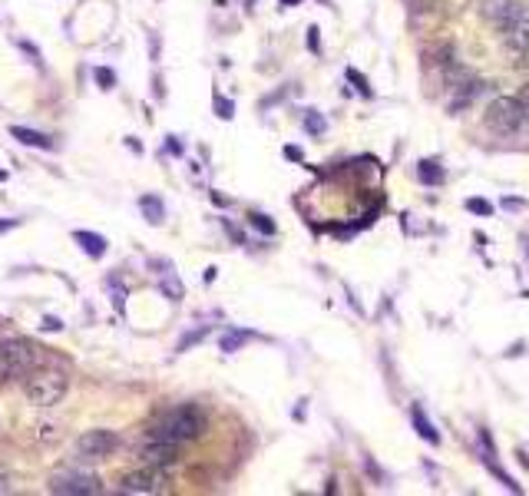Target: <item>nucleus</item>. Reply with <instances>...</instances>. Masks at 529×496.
Listing matches in <instances>:
<instances>
[{"label": "nucleus", "instance_id": "dca6fc26", "mask_svg": "<svg viewBox=\"0 0 529 496\" xmlns=\"http://www.w3.org/2000/svg\"><path fill=\"white\" fill-rule=\"evenodd\" d=\"M139 209H143V215H146V222H149V225H162L166 209H162L159 195H143V199H139Z\"/></svg>", "mask_w": 529, "mask_h": 496}, {"label": "nucleus", "instance_id": "6e6552de", "mask_svg": "<svg viewBox=\"0 0 529 496\" xmlns=\"http://www.w3.org/2000/svg\"><path fill=\"white\" fill-rule=\"evenodd\" d=\"M523 10H526V7H523L519 0H487V3H483V17L490 20V23H496L500 30H506Z\"/></svg>", "mask_w": 529, "mask_h": 496}, {"label": "nucleus", "instance_id": "4be33fe9", "mask_svg": "<svg viewBox=\"0 0 529 496\" xmlns=\"http://www.w3.org/2000/svg\"><path fill=\"white\" fill-rule=\"evenodd\" d=\"M17 47L23 50V53H27V57H30V63H34L37 70H43V57H40V50L34 47V43H30V40H17Z\"/></svg>", "mask_w": 529, "mask_h": 496}, {"label": "nucleus", "instance_id": "a878e982", "mask_svg": "<svg viewBox=\"0 0 529 496\" xmlns=\"http://www.w3.org/2000/svg\"><path fill=\"white\" fill-rule=\"evenodd\" d=\"M347 79H351V83H354V86L360 90V96H371V86H367L364 73H358V70H351V66H347Z\"/></svg>", "mask_w": 529, "mask_h": 496}, {"label": "nucleus", "instance_id": "5701e85b", "mask_svg": "<svg viewBox=\"0 0 529 496\" xmlns=\"http://www.w3.org/2000/svg\"><path fill=\"white\" fill-rule=\"evenodd\" d=\"M206 334H208V327H195V331H189V334L179 341V347H175V351H189L192 344H199L202 338H206Z\"/></svg>", "mask_w": 529, "mask_h": 496}, {"label": "nucleus", "instance_id": "4468645a", "mask_svg": "<svg viewBox=\"0 0 529 496\" xmlns=\"http://www.w3.org/2000/svg\"><path fill=\"white\" fill-rule=\"evenodd\" d=\"M159 291H162L169 301H182V298H186V288H182L179 275H175L172 268H166V271L159 275Z\"/></svg>", "mask_w": 529, "mask_h": 496}, {"label": "nucleus", "instance_id": "7c9ffc66", "mask_svg": "<svg viewBox=\"0 0 529 496\" xmlns=\"http://www.w3.org/2000/svg\"><path fill=\"white\" fill-rule=\"evenodd\" d=\"M20 225V219H0V232H10V229H17Z\"/></svg>", "mask_w": 529, "mask_h": 496}, {"label": "nucleus", "instance_id": "39448f33", "mask_svg": "<svg viewBox=\"0 0 529 496\" xmlns=\"http://www.w3.org/2000/svg\"><path fill=\"white\" fill-rule=\"evenodd\" d=\"M116 447H119V437H116L113 430H86V434L76 437L73 450L79 460H103V457H110Z\"/></svg>", "mask_w": 529, "mask_h": 496}, {"label": "nucleus", "instance_id": "cd10ccee", "mask_svg": "<svg viewBox=\"0 0 529 496\" xmlns=\"http://www.w3.org/2000/svg\"><path fill=\"white\" fill-rule=\"evenodd\" d=\"M318 34H321L318 27H308V47H311V53H318V50H321V47H318Z\"/></svg>", "mask_w": 529, "mask_h": 496}, {"label": "nucleus", "instance_id": "20e7f679", "mask_svg": "<svg viewBox=\"0 0 529 496\" xmlns=\"http://www.w3.org/2000/svg\"><path fill=\"white\" fill-rule=\"evenodd\" d=\"M526 119H529V113H526V106L519 103V96H496L490 106H487V126L500 136L516 133Z\"/></svg>", "mask_w": 529, "mask_h": 496}, {"label": "nucleus", "instance_id": "f03ea898", "mask_svg": "<svg viewBox=\"0 0 529 496\" xmlns=\"http://www.w3.org/2000/svg\"><path fill=\"white\" fill-rule=\"evenodd\" d=\"M206 430V417L199 407H175L166 417L152 427V440H166V443H186V440H195Z\"/></svg>", "mask_w": 529, "mask_h": 496}, {"label": "nucleus", "instance_id": "c756f323", "mask_svg": "<svg viewBox=\"0 0 529 496\" xmlns=\"http://www.w3.org/2000/svg\"><path fill=\"white\" fill-rule=\"evenodd\" d=\"M40 430H43V434H40L43 440H57V437H60V434H57V427H50V423H43Z\"/></svg>", "mask_w": 529, "mask_h": 496}, {"label": "nucleus", "instance_id": "393cba45", "mask_svg": "<svg viewBox=\"0 0 529 496\" xmlns=\"http://www.w3.org/2000/svg\"><path fill=\"white\" fill-rule=\"evenodd\" d=\"M215 113H219V119H232L235 116V103L225 99V96H215Z\"/></svg>", "mask_w": 529, "mask_h": 496}, {"label": "nucleus", "instance_id": "412c9836", "mask_svg": "<svg viewBox=\"0 0 529 496\" xmlns=\"http://www.w3.org/2000/svg\"><path fill=\"white\" fill-rule=\"evenodd\" d=\"M467 209H470L473 215L490 219V215H493V202H487V199H467Z\"/></svg>", "mask_w": 529, "mask_h": 496}, {"label": "nucleus", "instance_id": "f3484780", "mask_svg": "<svg viewBox=\"0 0 529 496\" xmlns=\"http://www.w3.org/2000/svg\"><path fill=\"white\" fill-rule=\"evenodd\" d=\"M245 331H228L225 338H222V341H219V347H222V351H225V354H232V351H238V347H242V344H245Z\"/></svg>", "mask_w": 529, "mask_h": 496}, {"label": "nucleus", "instance_id": "f257e3e1", "mask_svg": "<svg viewBox=\"0 0 529 496\" xmlns=\"http://www.w3.org/2000/svg\"><path fill=\"white\" fill-rule=\"evenodd\" d=\"M40 367V347L27 338H3L0 341V384L27 377Z\"/></svg>", "mask_w": 529, "mask_h": 496}, {"label": "nucleus", "instance_id": "423d86ee", "mask_svg": "<svg viewBox=\"0 0 529 496\" xmlns=\"http://www.w3.org/2000/svg\"><path fill=\"white\" fill-rule=\"evenodd\" d=\"M99 490H103V483L93 473H70V477L50 480V493H60V496H93Z\"/></svg>", "mask_w": 529, "mask_h": 496}, {"label": "nucleus", "instance_id": "f8f14e48", "mask_svg": "<svg viewBox=\"0 0 529 496\" xmlns=\"http://www.w3.org/2000/svg\"><path fill=\"white\" fill-rule=\"evenodd\" d=\"M10 136L23 142V146H34V149H53V139L50 136L37 133V129H27V126H10Z\"/></svg>", "mask_w": 529, "mask_h": 496}, {"label": "nucleus", "instance_id": "1a4fd4ad", "mask_svg": "<svg viewBox=\"0 0 529 496\" xmlns=\"http://www.w3.org/2000/svg\"><path fill=\"white\" fill-rule=\"evenodd\" d=\"M139 460L146 463V467H172L175 460H179V450H175V443H166V440H149L143 450H139Z\"/></svg>", "mask_w": 529, "mask_h": 496}, {"label": "nucleus", "instance_id": "c85d7f7f", "mask_svg": "<svg viewBox=\"0 0 529 496\" xmlns=\"http://www.w3.org/2000/svg\"><path fill=\"white\" fill-rule=\"evenodd\" d=\"M284 159H291V162H302L304 153L298 149V146H284Z\"/></svg>", "mask_w": 529, "mask_h": 496}, {"label": "nucleus", "instance_id": "a211bd4d", "mask_svg": "<svg viewBox=\"0 0 529 496\" xmlns=\"http://www.w3.org/2000/svg\"><path fill=\"white\" fill-rule=\"evenodd\" d=\"M324 126H328V123H324L321 113H315V110H311V113H304V129H308V136H321Z\"/></svg>", "mask_w": 529, "mask_h": 496}, {"label": "nucleus", "instance_id": "bb28decb", "mask_svg": "<svg viewBox=\"0 0 529 496\" xmlns=\"http://www.w3.org/2000/svg\"><path fill=\"white\" fill-rule=\"evenodd\" d=\"M40 327H43V331H63V321H60V318H53V314H47V318L40 321Z\"/></svg>", "mask_w": 529, "mask_h": 496}, {"label": "nucleus", "instance_id": "0eeeda50", "mask_svg": "<svg viewBox=\"0 0 529 496\" xmlns=\"http://www.w3.org/2000/svg\"><path fill=\"white\" fill-rule=\"evenodd\" d=\"M162 486H166V477L159 467H146L119 480V493H159Z\"/></svg>", "mask_w": 529, "mask_h": 496}, {"label": "nucleus", "instance_id": "473e14b6", "mask_svg": "<svg viewBox=\"0 0 529 496\" xmlns=\"http://www.w3.org/2000/svg\"><path fill=\"white\" fill-rule=\"evenodd\" d=\"M519 103L526 106V113H529V86H526V90H523V93H519Z\"/></svg>", "mask_w": 529, "mask_h": 496}, {"label": "nucleus", "instance_id": "f704fd0d", "mask_svg": "<svg viewBox=\"0 0 529 496\" xmlns=\"http://www.w3.org/2000/svg\"><path fill=\"white\" fill-rule=\"evenodd\" d=\"M3 179H7V169H0V182H3Z\"/></svg>", "mask_w": 529, "mask_h": 496}, {"label": "nucleus", "instance_id": "7ed1b4c3", "mask_svg": "<svg viewBox=\"0 0 529 496\" xmlns=\"http://www.w3.org/2000/svg\"><path fill=\"white\" fill-rule=\"evenodd\" d=\"M70 390V381L63 371H34L27 381V401L34 407H57Z\"/></svg>", "mask_w": 529, "mask_h": 496}, {"label": "nucleus", "instance_id": "ddd939ff", "mask_svg": "<svg viewBox=\"0 0 529 496\" xmlns=\"http://www.w3.org/2000/svg\"><path fill=\"white\" fill-rule=\"evenodd\" d=\"M410 423H414V430H417V437L420 440H427V443H440V434H436V427L430 423V420L423 417V410L420 407H410Z\"/></svg>", "mask_w": 529, "mask_h": 496}, {"label": "nucleus", "instance_id": "b1692460", "mask_svg": "<svg viewBox=\"0 0 529 496\" xmlns=\"http://www.w3.org/2000/svg\"><path fill=\"white\" fill-rule=\"evenodd\" d=\"M110 291H113V305H116V311H126V288L119 285L116 278H110Z\"/></svg>", "mask_w": 529, "mask_h": 496}, {"label": "nucleus", "instance_id": "9b49d317", "mask_svg": "<svg viewBox=\"0 0 529 496\" xmlns=\"http://www.w3.org/2000/svg\"><path fill=\"white\" fill-rule=\"evenodd\" d=\"M73 242L83 248L90 258H103V255H106V248H110V242H106L103 235H96V232H86V229H76V232H73Z\"/></svg>", "mask_w": 529, "mask_h": 496}, {"label": "nucleus", "instance_id": "2eb2a0df", "mask_svg": "<svg viewBox=\"0 0 529 496\" xmlns=\"http://www.w3.org/2000/svg\"><path fill=\"white\" fill-rule=\"evenodd\" d=\"M417 175H420L423 186H443V182H447V172L440 169V162H434V159L417 162Z\"/></svg>", "mask_w": 529, "mask_h": 496}, {"label": "nucleus", "instance_id": "72a5a7b5", "mask_svg": "<svg viewBox=\"0 0 529 496\" xmlns=\"http://www.w3.org/2000/svg\"><path fill=\"white\" fill-rule=\"evenodd\" d=\"M278 3H282V7H298L302 0H278Z\"/></svg>", "mask_w": 529, "mask_h": 496}, {"label": "nucleus", "instance_id": "6ab92c4d", "mask_svg": "<svg viewBox=\"0 0 529 496\" xmlns=\"http://www.w3.org/2000/svg\"><path fill=\"white\" fill-rule=\"evenodd\" d=\"M248 222L262 232V235H275V222H271L268 215H262V212H251V215H248Z\"/></svg>", "mask_w": 529, "mask_h": 496}, {"label": "nucleus", "instance_id": "aec40b11", "mask_svg": "<svg viewBox=\"0 0 529 496\" xmlns=\"http://www.w3.org/2000/svg\"><path fill=\"white\" fill-rule=\"evenodd\" d=\"M93 77H96V83H99V90H113L116 86V73L110 66H96Z\"/></svg>", "mask_w": 529, "mask_h": 496}, {"label": "nucleus", "instance_id": "2f4dec72", "mask_svg": "<svg viewBox=\"0 0 529 496\" xmlns=\"http://www.w3.org/2000/svg\"><path fill=\"white\" fill-rule=\"evenodd\" d=\"M407 3H410V10H427V7H430V0H407Z\"/></svg>", "mask_w": 529, "mask_h": 496}, {"label": "nucleus", "instance_id": "9d476101", "mask_svg": "<svg viewBox=\"0 0 529 496\" xmlns=\"http://www.w3.org/2000/svg\"><path fill=\"white\" fill-rule=\"evenodd\" d=\"M503 40H506V47H510L513 53H526L529 50V10H523V14L503 30Z\"/></svg>", "mask_w": 529, "mask_h": 496}]
</instances>
